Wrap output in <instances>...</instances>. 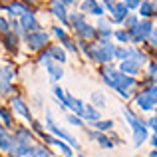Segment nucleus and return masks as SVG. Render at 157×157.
<instances>
[{
  "label": "nucleus",
  "mask_w": 157,
  "mask_h": 157,
  "mask_svg": "<svg viewBox=\"0 0 157 157\" xmlns=\"http://www.w3.org/2000/svg\"><path fill=\"white\" fill-rule=\"evenodd\" d=\"M10 92H14L12 84L8 80H0V94H10Z\"/></svg>",
  "instance_id": "32"
},
{
  "label": "nucleus",
  "mask_w": 157,
  "mask_h": 157,
  "mask_svg": "<svg viewBox=\"0 0 157 157\" xmlns=\"http://www.w3.org/2000/svg\"><path fill=\"white\" fill-rule=\"evenodd\" d=\"M46 127L52 131V135H54V137H60L62 141H66L70 147H76V149H80V143H78V139L74 137V135H70L68 131L60 129V127H58L56 123H54V119H52V115H50V113L46 115Z\"/></svg>",
  "instance_id": "3"
},
{
  "label": "nucleus",
  "mask_w": 157,
  "mask_h": 157,
  "mask_svg": "<svg viewBox=\"0 0 157 157\" xmlns=\"http://www.w3.org/2000/svg\"><path fill=\"white\" fill-rule=\"evenodd\" d=\"M123 117L127 119V123H129V127H131L133 131H137V129H141V127H145V123H143L131 109H127V107H123Z\"/></svg>",
  "instance_id": "11"
},
{
  "label": "nucleus",
  "mask_w": 157,
  "mask_h": 157,
  "mask_svg": "<svg viewBox=\"0 0 157 157\" xmlns=\"http://www.w3.org/2000/svg\"><path fill=\"white\" fill-rule=\"evenodd\" d=\"M62 44H64V48H66L68 52H72V54H78V48H76V44H74V42H72L70 38L62 40Z\"/></svg>",
  "instance_id": "34"
},
{
  "label": "nucleus",
  "mask_w": 157,
  "mask_h": 157,
  "mask_svg": "<svg viewBox=\"0 0 157 157\" xmlns=\"http://www.w3.org/2000/svg\"><path fill=\"white\" fill-rule=\"evenodd\" d=\"M28 2H34V0H28Z\"/></svg>",
  "instance_id": "53"
},
{
  "label": "nucleus",
  "mask_w": 157,
  "mask_h": 157,
  "mask_svg": "<svg viewBox=\"0 0 157 157\" xmlns=\"http://www.w3.org/2000/svg\"><path fill=\"white\" fill-rule=\"evenodd\" d=\"M46 70H48V74H50V78H52L54 82H58L62 76H64V70H62V66L56 64V62H52L50 66H46Z\"/></svg>",
  "instance_id": "21"
},
{
  "label": "nucleus",
  "mask_w": 157,
  "mask_h": 157,
  "mask_svg": "<svg viewBox=\"0 0 157 157\" xmlns=\"http://www.w3.org/2000/svg\"><path fill=\"white\" fill-rule=\"evenodd\" d=\"M4 40H6V46H8V48H16V36H12L10 32H6Z\"/></svg>",
  "instance_id": "37"
},
{
  "label": "nucleus",
  "mask_w": 157,
  "mask_h": 157,
  "mask_svg": "<svg viewBox=\"0 0 157 157\" xmlns=\"http://www.w3.org/2000/svg\"><path fill=\"white\" fill-rule=\"evenodd\" d=\"M92 101L96 104L94 107H98V109H101V107L105 105V98H104V94H101V92H94V94H92Z\"/></svg>",
  "instance_id": "29"
},
{
  "label": "nucleus",
  "mask_w": 157,
  "mask_h": 157,
  "mask_svg": "<svg viewBox=\"0 0 157 157\" xmlns=\"http://www.w3.org/2000/svg\"><path fill=\"white\" fill-rule=\"evenodd\" d=\"M60 2H62V4H64V6H66V4H76L78 0H60Z\"/></svg>",
  "instance_id": "48"
},
{
  "label": "nucleus",
  "mask_w": 157,
  "mask_h": 157,
  "mask_svg": "<svg viewBox=\"0 0 157 157\" xmlns=\"http://www.w3.org/2000/svg\"><path fill=\"white\" fill-rule=\"evenodd\" d=\"M20 24H22L24 30H30V32H36L40 28V24H38V20H36L34 12H30V10H28L22 18H20Z\"/></svg>",
  "instance_id": "10"
},
{
  "label": "nucleus",
  "mask_w": 157,
  "mask_h": 157,
  "mask_svg": "<svg viewBox=\"0 0 157 157\" xmlns=\"http://www.w3.org/2000/svg\"><path fill=\"white\" fill-rule=\"evenodd\" d=\"M48 52H50L52 60H56V64H64V62H66V52H64V48H60L58 44L50 46V48H48Z\"/></svg>",
  "instance_id": "18"
},
{
  "label": "nucleus",
  "mask_w": 157,
  "mask_h": 157,
  "mask_svg": "<svg viewBox=\"0 0 157 157\" xmlns=\"http://www.w3.org/2000/svg\"><path fill=\"white\" fill-rule=\"evenodd\" d=\"M147 92H149V96L153 98V101L157 104V86H151V88H147Z\"/></svg>",
  "instance_id": "46"
},
{
  "label": "nucleus",
  "mask_w": 157,
  "mask_h": 157,
  "mask_svg": "<svg viewBox=\"0 0 157 157\" xmlns=\"http://www.w3.org/2000/svg\"><path fill=\"white\" fill-rule=\"evenodd\" d=\"M0 117H2L4 125H12V117H10V113H8L4 107H0Z\"/></svg>",
  "instance_id": "36"
},
{
  "label": "nucleus",
  "mask_w": 157,
  "mask_h": 157,
  "mask_svg": "<svg viewBox=\"0 0 157 157\" xmlns=\"http://www.w3.org/2000/svg\"><path fill=\"white\" fill-rule=\"evenodd\" d=\"M147 125L153 129V133L157 135V115H153V117H149V121H147Z\"/></svg>",
  "instance_id": "44"
},
{
  "label": "nucleus",
  "mask_w": 157,
  "mask_h": 157,
  "mask_svg": "<svg viewBox=\"0 0 157 157\" xmlns=\"http://www.w3.org/2000/svg\"><path fill=\"white\" fill-rule=\"evenodd\" d=\"M34 157H52V153H50L48 149H44V147H36Z\"/></svg>",
  "instance_id": "39"
},
{
  "label": "nucleus",
  "mask_w": 157,
  "mask_h": 157,
  "mask_svg": "<svg viewBox=\"0 0 157 157\" xmlns=\"http://www.w3.org/2000/svg\"><path fill=\"white\" fill-rule=\"evenodd\" d=\"M0 74H2V76H0V80H8V82H12V78L16 76V70L12 68L10 64H8V66H4V68H2V72H0Z\"/></svg>",
  "instance_id": "27"
},
{
  "label": "nucleus",
  "mask_w": 157,
  "mask_h": 157,
  "mask_svg": "<svg viewBox=\"0 0 157 157\" xmlns=\"http://www.w3.org/2000/svg\"><path fill=\"white\" fill-rule=\"evenodd\" d=\"M82 12H92L94 16H100V18H101V14H104V8H101L100 4L96 2V0H86V2L82 4Z\"/></svg>",
  "instance_id": "15"
},
{
  "label": "nucleus",
  "mask_w": 157,
  "mask_h": 157,
  "mask_svg": "<svg viewBox=\"0 0 157 157\" xmlns=\"http://www.w3.org/2000/svg\"><path fill=\"white\" fill-rule=\"evenodd\" d=\"M8 28H10V24H8L6 20H4L2 16H0V32H2V34H6V32H8Z\"/></svg>",
  "instance_id": "45"
},
{
  "label": "nucleus",
  "mask_w": 157,
  "mask_h": 157,
  "mask_svg": "<svg viewBox=\"0 0 157 157\" xmlns=\"http://www.w3.org/2000/svg\"><path fill=\"white\" fill-rule=\"evenodd\" d=\"M82 119H86V121H100V109L94 105H86L84 107V113H82Z\"/></svg>",
  "instance_id": "16"
},
{
  "label": "nucleus",
  "mask_w": 157,
  "mask_h": 157,
  "mask_svg": "<svg viewBox=\"0 0 157 157\" xmlns=\"http://www.w3.org/2000/svg\"><path fill=\"white\" fill-rule=\"evenodd\" d=\"M66 119H68L70 125H76V127H82V125H84V119H82L80 115H76V113H70Z\"/></svg>",
  "instance_id": "31"
},
{
  "label": "nucleus",
  "mask_w": 157,
  "mask_h": 157,
  "mask_svg": "<svg viewBox=\"0 0 157 157\" xmlns=\"http://www.w3.org/2000/svg\"><path fill=\"white\" fill-rule=\"evenodd\" d=\"M149 143H151V147H153V149H157V135L155 133L149 137Z\"/></svg>",
  "instance_id": "47"
},
{
  "label": "nucleus",
  "mask_w": 157,
  "mask_h": 157,
  "mask_svg": "<svg viewBox=\"0 0 157 157\" xmlns=\"http://www.w3.org/2000/svg\"><path fill=\"white\" fill-rule=\"evenodd\" d=\"M135 107H139L141 111H151V109H155L157 104L153 101V98L149 96V92L147 90H143V92H139L137 96H135Z\"/></svg>",
  "instance_id": "7"
},
{
  "label": "nucleus",
  "mask_w": 157,
  "mask_h": 157,
  "mask_svg": "<svg viewBox=\"0 0 157 157\" xmlns=\"http://www.w3.org/2000/svg\"><path fill=\"white\" fill-rule=\"evenodd\" d=\"M115 40L121 42V44H125V42H129V40H131V36H129V32H127V30H117V32H115Z\"/></svg>",
  "instance_id": "30"
},
{
  "label": "nucleus",
  "mask_w": 157,
  "mask_h": 157,
  "mask_svg": "<svg viewBox=\"0 0 157 157\" xmlns=\"http://www.w3.org/2000/svg\"><path fill=\"white\" fill-rule=\"evenodd\" d=\"M137 18H135V16H129V18H125V26H129V30H131V28H133V26H137Z\"/></svg>",
  "instance_id": "42"
},
{
  "label": "nucleus",
  "mask_w": 157,
  "mask_h": 157,
  "mask_svg": "<svg viewBox=\"0 0 157 157\" xmlns=\"http://www.w3.org/2000/svg\"><path fill=\"white\" fill-rule=\"evenodd\" d=\"M92 127L98 129V131H107V129L113 127V121H111V119H100V121H94Z\"/></svg>",
  "instance_id": "23"
},
{
  "label": "nucleus",
  "mask_w": 157,
  "mask_h": 157,
  "mask_svg": "<svg viewBox=\"0 0 157 157\" xmlns=\"http://www.w3.org/2000/svg\"><path fill=\"white\" fill-rule=\"evenodd\" d=\"M70 20H72L74 30H76V34L80 36V38H84V40H92L94 36H96V30H94V28L84 20V14H82V12H80V14H74Z\"/></svg>",
  "instance_id": "2"
},
{
  "label": "nucleus",
  "mask_w": 157,
  "mask_h": 157,
  "mask_svg": "<svg viewBox=\"0 0 157 157\" xmlns=\"http://www.w3.org/2000/svg\"><path fill=\"white\" fill-rule=\"evenodd\" d=\"M129 52H131V48H115L113 60H119V62L127 60V58H129Z\"/></svg>",
  "instance_id": "28"
},
{
  "label": "nucleus",
  "mask_w": 157,
  "mask_h": 157,
  "mask_svg": "<svg viewBox=\"0 0 157 157\" xmlns=\"http://www.w3.org/2000/svg\"><path fill=\"white\" fill-rule=\"evenodd\" d=\"M52 145H56V149L60 151V153L64 155V157H72V147H70L66 141H62V139H54Z\"/></svg>",
  "instance_id": "22"
},
{
  "label": "nucleus",
  "mask_w": 157,
  "mask_h": 157,
  "mask_svg": "<svg viewBox=\"0 0 157 157\" xmlns=\"http://www.w3.org/2000/svg\"><path fill=\"white\" fill-rule=\"evenodd\" d=\"M84 107H86V105H84V101L78 100V98H74L72 104H70V109H72L76 115H80V117H82V113H84Z\"/></svg>",
  "instance_id": "26"
},
{
  "label": "nucleus",
  "mask_w": 157,
  "mask_h": 157,
  "mask_svg": "<svg viewBox=\"0 0 157 157\" xmlns=\"http://www.w3.org/2000/svg\"><path fill=\"white\" fill-rule=\"evenodd\" d=\"M149 157H157V149H153V151H151V153H149Z\"/></svg>",
  "instance_id": "49"
},
{
  "label": "nucleus",
  "mask_w": 157,
  "mask_h": 157,
  "mask_svg": "<svg viewBox=\"0 0 157 157\" xmlns=\"http://www.w3.org/2000/svg\"><path fill=\"white\" fill-rule=\"evenodd\" d=\"M98 141H100V145H101V147H105V149H111V147H113V141H109V139H107L104 133H101V137L98 139Z\"/></svg>",
  "instance_id": "38"
},
{
  "label": "nucleus",
  "mask_w": 157,
  "mask_h": 157,
  "mask_svg": "<svg viewBox=\"0 0 157 157\" xmlns=\"http://www.w3.org/2000/svg\"><path fill=\"white\" fill-rule=\"evenodd\" d=\"M147 139H149V135H147V127H141V129L133 131V145H135V147L143 145Z\"/></svg>",
  "instance_id": "20"
},
{
  "label": "nucleus",
  "mask_w": 157,
  "mask_h": 157,
  "mask_svg": "<svg viewBox=\"0 0 157 157\" xmlns=\"http://www.w3.org/2000/svg\"><path fill=\"white\" fill-rule=\"evenodd\" d=\"M153 12H155V8H153V4H151V2H141V4H139V14H141L145 20L149 18Z\"/></svg>",
  "instance_id": "25"
},
{
  "label": "nucleus",
  "mask_w": 157,
  "mask_h": 157,
  "mask_svg": "<svg viewBox=\"0 0 157 157\" xmlns=\"http://www.w3.org/2000/svg\"><path fill=\"white\" fill-rule=\"evenodd\" d=\"M52 32L58 36V38H62V40L68 38V36H66V30H64V28H60V26H54V30H52Z\"/></svg>",
  "instance_id": "41"
},
{
  "label": "nucleus",
  "mask_w": 157,
  "mask_h": 157,
  "mask_svg": "<svg viewBox=\"0 0 157 157\" xmlns=\"http://www.w3.org/2000/svg\"><path fill=\"white\" fill-rule=\"evenodd\" d=\"M123 4H125L127 8H131V10H135V8H139L141 0H123Z\"/></svg>",
  "instance_id": "40"
},
{
  "label": "nucleus",
  "mask_w": 157,
  "mask_h": 157,
  "mask_svg": "<svg viewBox=\"0 0 157 157\" xmlns=\"http://www.w3.org/2000/svg\"><path fill=\"white\" fill-rule=\"evenodd\" d=\"M129 58H133V60L137 62V64H139V68L147 64V56H145V54H143V52L135 50V48H131V52H129Z\"/></svg>",
  "instance_id": "24"
},
{
  "label": "nucleus",
  "mask_w": 157,
  "mask_h": 157,
  "mask_svg": "<svg viewBox=\"0 0 157 157\" xmlns=\"http://www.w3.org/2000/svg\"><path fill=\"white\" fill-rule=\"evenodd\" d=\"M119 72L125 74V76H135V74L139 72V64L133 58H127V60L119 62Z\"/></svg>",
  "instance_id": "9"
},
{
  "label": "nucleus",
  "mask_w": 157,
  "mask_h": 157,
  "mask_svg": "<svg viewBox=\"0 0 157 157\" xmlns=\"http://www.w3.org/2000/svg\"><path fill=\"white\" fill-rule=\"evenodd\" d=\"M14 143H16L14 137H10V133L0 125V149L2 151H10L12 147H14Z\"/></svg>",
  "instance_id": "13"
},
{
  "label": "nucleus",
  "mask_w": 157,
  "mask_h": 157,
  "mask_svg": "<svg viewBox=\"0 0 157 157\" xmlns=\"http://www.w3.org/2000/svg\"><path fill=\"white\" fill-rule=\"evenodd\" d=\"M78 157H86V155H78Z\"/></svg>",
  "instance_id": "51"
},
{
  "label": "nucleus",
  "mask_w": 157,
  "mask_h": 157,
  "mask_svg": "<svg viewBox=\"0 0 157 157\" xmlns=\"http://www.w3.org/2000/svg\"><path fill=\"white\" fill-rule=\"evenodd\" d=\"M101 78H104V82L109 88H117V84L121 82L123 74L119 72V68H113V66H105L104 70H101Z\"/></svg>",
  "instance_id": "6"
},
{
  "label": "nucleus",
  "mask_w": 157,
  "mask_h": 157,
  "mask_svg": "<svg viewBox=\"0 0 157 157\" xmlns=\"http://www.w3.org/2000/svg\"><path fill=\"white\" fill-rule=\"evenodd\" d=\"M153 8H155V10H157V0H155V4H153Z\"/></svg>",
  "instance_id": "50"
},
{
  "label": "nucleus",
  "mask_w": 157,
  "mask_h": 157,
  "mask_svg": "<svg viewBox=\"0 0 157 157\" xmlns=\"http://www.w3.org/2000/svg\"><path fill=\"white\" fill-rule=\"evenodd\" d=\"M38 62H40V64H44V66H50V64H52V56H50V52L46 50L44 54H40Z\"/></svg>",
  "instance_id": "35"
},
{
  "label": "nucleus",
  "mask_w": 157,
  "mask_h": 157,
  "mask_svg": "<svg viewBox=\"0 0 157 157\" xmlns=\"http://www.w3.org/2000/svg\"><path fill=\"white\" fill-rule=\"evenodd\" d=\"M127 12H129V8H127L123 2H117L113 8H111V16H113V20H115V22H125Z\"/></svg>",
  "instance_id": "12"
},
{
  "label": "nucleus",
  "mask_w": 157,
  "mask_h": 157,
  "mask_svg": "<svg viewBox=\"0 0 157 157\" xmlns=\"http://www.w3.org/2000/svg\"><path fill=\"white\" fill-rule=\"evenodd\" d=\"M52 14L56 16V18H60L62 22H66L68 20V12H66V6L60 2V0H52V6H50Z\"/></svg>",
  "instance_id": "14"
},
{
  "label": "nucleus",
  "mask_w": 157,
  "mask_h": 157,
  "mask_svg": "<svg viewBox=\"0 0 157 157\" xmlns=\"http://www.w3.org/2000/svg\"><path fill=\"white\" fill-rule=\"evenodd\" d=\"M4 12H8L10 16H20V18H22V16L28 12V8L24 6V4H20V2H12L10 6L4 8Z\"/></svg>",
  "instance_id": "17"
},
{
  "label": "nucleus",
  "mask_w": 157,
  "mask_h": 157,
  "mask_svg": "<svg viewBox=\"0 0 157 157\" xmlns=\"http://www.w3.org/2000/svg\"><path fill=\"white\" fill-rule=\"evenodd\" d=\"M113 54H115V46L107 40V42H98V44H94V46H90L88 56L92 58V60L100 62V64H109V62L113 60Z\"/></svg>",
  "instance_id": "1"
},
{
  "label": "nucleus",
  "mask_w": 157,
  "mask_h": 157,
  "mask_svg": "<svg viewBox=\"0 0 157 157\" xmlns=\"http://www.w3.org/2000/svg\"><path fill=\"white\" fill-rule=\"evenodd\" d=\"M155 115H157V107H155Z\"/></svg>",
  "instance_id": "52"
},
{
  "label": "nucleus",
  "mask_w": 157,
  "mask_h": 157,
  "mask_svg": "<svg viewBox=\"0 0 157 157\" xmlns=\"http://www.w3.org/2000/svg\"><path fill=\"white\" fill-rule=\"evenodd\" d=\"M14 141L16 143H22V145H30V143H32V133L26 129V127H20V129L16 131Z\"/></svg>",
  "instance_id": "19"
},
{
  "label": "nucleus",
  "mask_w": 157,
  "mask_h": 157,
  "mask_svg": "<svg viewBox=\"0 0 157 157\" xmlns=\"http://www.w3.org/2000/svg\"><path fill=\"white\" fill-rule=\"evenodd\" d=\"M44 44H48V34H46V32L36 30V32L26 34V46L30 48V50H40Z\"/></svg>",
  "instance_id": "5"
},
{
  "label": "nucleus",
  "mask_w": 157,
  "mask_h": 157,
  "mask_svg": "<svg viewBox=\"0 0 157 157\" xmlns=\"http://www.w3.org/2000/svg\"><path fill=\"white\" fill-rule=\"evenodd\" d=\"M151 30H153V26H151L149 20H141L137 26H133L129 30L131 42H133V44H139V42H143V40H147V38H149V34H151Z\"/></svg>",
  "instance_id": "4"
},
{
  "label": "nucleus",
  "mask_w": 157,
  "mask_h": 157,
  "mask_svg": "<svg viewBox=\"0 0 157 157\" xmlns=\"http://www.w3.org/2000/svg\"><path fill=\"white\" fill-rule=\"evenodd\" d=\"M10 107H12V109H14V111H16L18 115H22L24 119H28V121H32L30 109H28V107H26V104L22 101V98H16V96H14V98L10 100Z\"/></svg>",
  "instance_id": "8"
},
{
  "label": "nucleus",
  "mask_w": 157,
  "mask_h": 157,
  "mask_svg": "<svg viewBox=\"0 0 157 157\" xmlns=\"http://www.w3.org/2000/svg\"><path fill=\"white\" fill-rule=\"evenodd\" d=\"M147 72H149V80L157 82V64H155V62H151V64L147 66Z\"/></svg>",
  "instance_id": "33"
},
{
  "label": "nucleus",
  "mask_w": 157,
  "mask_h": 157,
  "mask_svg": "<svg viewBox=\"0 0 157 157\" xmlns=\"http://www.w3.org/2000/svg\"><path fill=\"white\" fill-rule=\"evenodd\" d=\"M149 42H151V46H153V48H157V28H153V30H151Z\"/></svg>",
  "instance_id": "43"
}]
</instances>
